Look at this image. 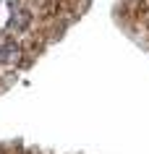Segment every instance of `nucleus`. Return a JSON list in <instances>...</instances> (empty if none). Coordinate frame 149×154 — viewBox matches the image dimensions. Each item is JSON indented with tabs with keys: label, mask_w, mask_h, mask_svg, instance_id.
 <instances>
[{
	"label": "nucleus",
	"mask_w": 149,
	"mask_h": 154,
	"mask_svg": "<svg viewBox=\"0 0 149 154\" xmlns=\"http://www.w3.org/2000/svg\"><path fill=\"white\" fill-rule=\"evenodd\" d=\"M18 50L13 47V45H5V47L0 50V63H5V60H11V57H16Z\"/></svg>",
	"instance_id": "f257e3e1"
}]
</instances>
